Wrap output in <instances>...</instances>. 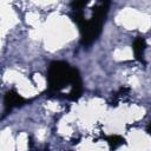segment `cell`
Returning a JSON list of instances; mask_svg holds the SVG:
<instances>
[{"instance_id": "cell-1", "label": "cell", "mask_w": 151, "mask_h": 151, "mask_svg": "<svg viewBox=\"0 0 151 151\" xmlns=\"http://www.w3.org/2000/svg\"><path fill=\"white\" fill-rule=\"evenodd\" d=\"M109 0H76L74 18L80 27L84 42H91L98 33L106 14Z\"/></svg>"}, {"instance_id": "cell-2", "label": "cell", "mask_w": 151, "mask_h": 151, "mask_svg": "<svg viewBox=\"0 0 151 151\" xmlns=\"http://www.w3.org/2000/svg\"><path fill=\"white\" fill-rule=\"evenodd\" d=\"M48 81L55 93H63L71 99H76L80 96L81 83L78 72L65 63H53L51 65Z\"/></svg>"}, {"instance_id": "cell-3", "label": "cell", "mask_w": 151, "mask_h": 151, "mask_svg": "<svg viewBox=\"0 0 151 151\" xmlns=\"http://www.w3.org/2000/svg\"><path fill=\"white\" fill-rule=\"evenodd\" d=\"M24 99L15 92H8L6 94V98H5V103L7 106H15V105H20V103H22Z\"/></svg>"}, {"instance_id": "cell-4", "label": "cell", "mask_w": 151, "mask_h": 151, "mask_svg": "<svg viewBox=\"0 0 151 151\" xmlns=\"http://www.w3.org/2000/svg\"><path fill=\"white\" fill-rule=\"evenodd\" d=\"M145 50V40L143 38H138L133 44V51L138 59H143V53Z\"/></svg>"}]
</instances>
